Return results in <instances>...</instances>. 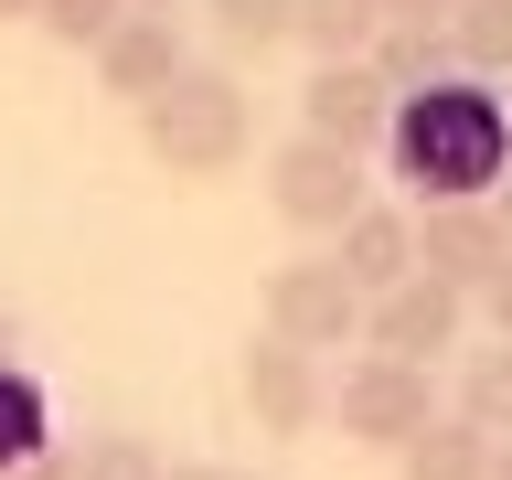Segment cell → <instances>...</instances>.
I'll return each instance as SVG.
<instances>
[{"label":"cell","mask_w":512,"mask_h":480,"mask_svg":"<svg viewBox=\"0 0 512 480\" xmlns=\"http://www.w3.org/2000/svg\"><path fill=\"white\" fill-rule=\"evenodd\" d=\"M384 150H395V182H416V214L427 203H491L512 171V118L480 75H448L427 96H395Z\"/></svg>","instance_id":"6da1fadb"},{"label":"cell","mask_w":512,"mask_h":480,"mask_svg":"<svg viewBox=\"0 0 512 480\" xmlns=\"http://www.w3.org/2000/svg\"><path fill=\"white\" fill-rule=\"evenodd\" d=\"M139 139H150L160 171L214 182V171H235V160L256 150V107H246V86H235L224 64H192L171 96H150V107H139Z\"/></svg>","instance_id":"7a4b0ae2"},{"label":"cell","mask_w":512,"mask_h":480,"mask_svg":"<svg viewBox=\"0 0 512 480\" xmlns=\"http://www.w3.org/2000/svg\"><path fill=\"white\" fill-rule=\"evenodd\" d=\"M331 416H342V438H352V448L406 459V448L438 427V384L416 374V363H384V352H363V363L331 384Z\"/></svg>","instance_id":"3957f363"},{"label":"cell","mask_w":512,"mask_h":480,"mask_svg":"<svg viewBox=\"0 0 512 480\" xmlns=\"http://www.w3.org/2000/svg\"><path fill=\"white\" fill-rule=\"evenodd\" d=\"M352 331H363V288L331 267V256H288V267H267V342L288 352H342Z\"/></svg>","instance_id":"277c9868"},{"label":"cell","mask_w":512,"mask_h":480,"mask_svg":"<svg viewBox=\"0 0 512 480\" xmlns=\"http://www.w3.org/2000/svg\"><path fill=\"white\" fill-rule=\"evenodd\" d=\"M267 203H278V224H299V235H342L374 192H363V160H352V150L278 139V150H267Z\"/></svg>","instance_id":"5b68a950"},{"label":"cell","mask_w":512,"mask_h":480,"mask_svg":"<svg viewBox=\"0 0 512 480\" xmlns=\"http://www.w3.org/2000/svg\"><path fill=\"white\" fill-rule=\"evenodd\" d=\"M384 128H395V96H384L374 64H310V86H299V139L363 160Z\"/></svg>","instance_id":"8992f818"},{"label":"cell","mask_w":512,"mask_h":480,"mask_svg":"<svg viewBox=\"0 0 512 480\" xmlns=\"http://www.w3.org/2000/svg\"><path fill=\"white\" fill-rule=\"evenodd\" d=\"M363 331H374L384 363H416V374H427L438 352H459V331H470V299H459V288H438L427 267H416L406 288H384L374 310H363Z\"/></svg>","instance_id":"52a82bcc"},{"label":"cell","mask_w":512,"mask_h":480,"mask_svg":"<svg viewBox=\"0 0 512 480\" xmlns=\"http://www.w3.org/2000/svg\"><path fill=\"white\" fill-rule=\"evenodd\" d=\"M182 75H192V43H182V22H171V11H128V22L96 43V86L128 96V107L171 96Z\"/></svg>","instance_id":"ba28073f"},{"label":"cell","mask_w":512,"mask_h":480,"mask_svg":"<svg viewBox=\"0 0 512 480\" xmlns=\"http://www.w3.org/2000/svg\"><path fill=\"white\" fill-rule=\"evenodd\" d=\"M512 256V235H502V214L491 203H427L416 214V267L438 288H459V299H480V278Z\"/></svg>","instance_id":"9c48e42d"},{"label":"cell","mask_w":512,"mask_h":480,"mask_svg":"<svg viewBox=\"0 0 512 480\" xmlns=\"http://www.w3.org/2000/svg\"><path fill=\"white\" fill-rule=\"evenodd\" d=\"M246 416L267 427V438H310L320 416H331V374H320L310 352H288L256 331L246 342Z\"/></svg>","instance_id":"30bf717a"},{"label":"cell","mask_w":512,"mask_h":480,"mask_svg":"<svg viewBox=\"0 0 512 480\" xmlns=\"http://www.w3.org/2000/svg\"><path fill=\"white\" fill-rule=\"evenodd\" d=\"M331 267H342L352 288H363V310H374L384 288L416 278V214H395V203H363V214L331 235Z\"/></svg>","instance_id":"8fae6325"},{"label":"cell","mask_w":512,"mask_h":480,"mask_svg":"<svg viewBox=\"0 0 512 480\" xmlns=\"http://www.w3.org/2000/svg\"><path fill=\"white\" fill-rule=\"evenodd\" d=\"M384 32V0H299L288 43H310V64H363Z\"/></svg>","instance_id":"7c38bea8"},{"label":"cell","mask_w":512,"mask_h":480,"mask_svg":"<svg viewBox=\"0 0 512 480\" xmlns=\"http://www.w3.org/2000/svg\"><path fill=\"white\" fill-rule=\"evenodd\" d=\"M363 64L384 75V96H427V86H448V64H459V54H448V32H427V22H384Z\"/></svg>","instance_id":"4fadbf2b"},{"label":"cell","mask_w":512,"mask_h":480,"mask_svg":"<svg viewBox=\"0 0 512 480\" xmlns=\"http://www.w3.org/2000/svg\"><path fill=\"white\" fill-rule=\"evenodd\" d=\"M395 470H406V480H491V438H480L470 416H438Z\"/></svg>","instance_id":"5bb4252c"},{"label":"cell","mask_w":512,"mask_h":480,"mask_svg":"<svg viewBox=\"0 0 512 480\" xmlns=\"http://www.w3.org/2000/svg\"><path fill=\"white\" fill-rule=\"evenodd\" d=\"M43 438H54V406H43V384H32L22 363H0V480L22 470V459H43Z\"/></svg>","instance_id":"9a60e30c"},{"label":"cell","mask_w":512,"mask_h":480,"mask_svg":"<svg viewBox=\"0 0 512 480\" xmlns=\"http://www.w3.org/2000/svg\"><path fill=\"white\" fill-rule=\"evenodd\" d=\"M448 54L502 86L512 75V0H459V11H448Z\"/></svg>","instance_id":"2e32d148"},{"label":"cell","mask_w":512,"mask_h":480,"mask_svg":"<svg viewBox=\"0 0 512 480\" xmlns=\"http://www.w3.org/2000/svg\"><path fill=\"white\" fill-rule=\"evenodd\" d=\"M448 416H470L480 438H512V342H491V352L459 363V406Z\"/></svg>","instance_id":"e0dca14e"},{"label":"cell","mask_w":512,"mask_h":480,"mask_svg":"<svg viewBox=\"0 0 512 480\" xmlns=\"http://www.w3.org/2000/svg\"><path fill=\"white\" fill-rule=\"evenodd\" d=\"M64 470H75V480H171V459H160L150 438H128V427H107V438L64 448Z\"/></svg>","instance_id":"ac0fdd59"},{"label":"cell","mask_w":512,"mask_h":480,"mask_svg":"<svg viewBox=\"0 0 512 480\" xmlns=\"http://www.w3.org/2000/svg\"><path fill=\"white\" fill-rule=\"evenodd\" d=\"M118 22H128V0H43V11H32V32L64 43V54H96Z\"/></svg>","instance_id":"d6986e66"},{"label":"cell","mask_w":512,"mask_h":480,"mask_svg":"<svg viewBox=\"0 0 512 480\" xmlns=\"http://www.w3.org/2000/svg\"><path fill=\"white\" fill-rule=\"evenodd\" d=\"M203 11H214V32L235 54H267V43H288V22H299V0H203Z\"/></svg>","instance_id":"ffe728a7"},{"label":"cell","mask_w":512,"mask_h":480,"mask_svg":"<svg viewBox=\"0 0 512 480\" xmlns=\"http://www.w3.org/2000/svg\"><path fill=\"white\" fill-rule=\"evenodd\" d=\"M470 310L491 320V342H512V256L491 267V278H480V299H470Z\"/></svg>","instance_id":"44dd1931"},{"label":"cell","mask_w":512,"mask_h":480,"mask_svg":"<svg viewBox=\"0 0 512 480\" xmlns=\"http://www.w3.org/2000/svg\"><path fill=\"white\" fill-rule=\"evenodd\" d=\"M448 11L459 0H384V22H427V32H448Z\"/></svg>","instance_id":"7402d4cb"},{"label":"cell","mask_w":512,"mask_h":480,"mask_svg":"<svg viewBox=\"0 0 512 480\" xmlns=\"http://www.w3.org/2000/svg\"><path fill=\"white\" fill-rule=\"evenodd\" d=\"M11 480H75V470H64V448H43V459H22Z\"/></svg>","instance_id":"603a6c76"},{"label":"cell","mask_w":512,"mask_h":480,"mask_svg":"<svg viewBox=\"0 0 512 480\" xmlns=\"http://www.w3.org/2000/svg\"><path fill=\"white\" fill-rule=\"evenodd\" d=\"M171 480H224V470H214V459H182V470H171Z\"/></svg>","instance_id":"cb8c5ba5"},{"label":"cell","mask_w":512,"mask_h":480,"mask_svg":"<svg viewBox=\"0 0 512 480\" xmlns=\"http://www.w3.org/2000/svg\"><path fill=\"white\" fill-rule=\"evenodd\" d=\"M491 214H502V235H512V171H502V192H491Z\"/></svg>","instance_id":"d4e9b609"},{"label":"cell","mask_w":512,"mask_h":480,"mask_svg":"<svg viewBox=\"0 0 512 480\" xmlns=\"http://www.w3.org/2000/svg\"><path fill=\"white\" fill-rule=\"evenodd\" d=\"M491 480H512V438H491Z\"/></svg>","instance_id":"484cf974"},{"label":"cell","mask_w":512,"mask_h":480,"mask_svg":"<svg viewBox=\"0 0 512 480\" xmlns=\"http://www.w3.org/2000/svg\"><path fill=\"white\" fill-rule=\"evenodd\" d=\"M32 11H43V0H0V22H32Z\"/></svg>","instance_id":"4316f807"},{"label":"cell","mask_w":512,"mask_h":480,"mask_svg":"<svg viewBox=\"0 0 512 480\" xmlns=\"http://www.w3.org/2000/svg\"><path fill=\"white\" fill-rule=\"evenodd\" d=\"M11 331H22V320H11V299H0V363H11Z\"/></svg>","instance_id":"83f0119b"},{"label":"cell","mask_w":512,"mask_h":480,"mask_svg":"<svg viewBox=\"0 0 512 480\" xmlns=\"http://www.w3.org/2000/svg\"><path fill=\"white\" fill-rule=\"evenodd\" d=\"M128 11H171V0H128Z\"/></svg>","instance_id":"f1b7e54d"},{"label":"cell","mask_w":512,"mask_h":480,"mask_svg":"<svg viewBox=\"0 0 512 480\" xmlns=\"http://www.w3.org/2000/svg\"><path fill=\"white\" fill-rule=\"evenodd\" d=\"M502 118H512V75H502Z\"/></svg>","instance_id":"f546056e"}]
</instances>
